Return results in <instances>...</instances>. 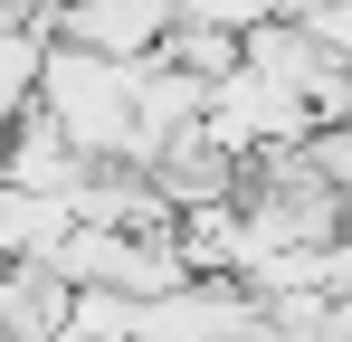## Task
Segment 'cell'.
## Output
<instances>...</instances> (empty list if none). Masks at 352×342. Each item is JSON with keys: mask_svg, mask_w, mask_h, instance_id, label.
Instances as JSON below:
<instances>
[{"mask_svg": "<svg viewBox=\"0 0 352 342\" xmlns=\"http://www.w3.org/2000/svg\"><path fill=\"white\" fill-rule=\"evenodd\" d=\"M0 181H10V190H29V200H67V190L86 181V162L67 152L58 124H38V114H29V124H10V133H0Z\"/></svg>", "mask_w": 352, "mask_h": 342, "instance_id": "cell-2", "label": "cell"}, {"mask_svg": "<svg viewBox=\"0 0 352 342\" xmlns=\"http://www.w3.org/2000/svg\"><path fill=\"white\" fill-rule=\"evenodd\" d=\"M133 67H143V57H133ZM133 67L48 38V67H38V124H58L76 162H124V143H133Z\"/></svg>", "mask_w": 352, "mask_h": 342, "instance_id": "cell-1", "label": "cell"}, {"mask_svg": "<svg viewBox=\"0 0 352 342\" xmlns=\"http://www.w3.org/2000/svg\"><path fill=\"white\" fill-rule=\"evenodd\" d=\"M257 19H276V0H172V29H210V38H248Z\"/></svg>", "mask_w": 352, "mask_h": 342, "instance_id": "cell-4", "label": "cell"}, {"mask_svg": "<svg viewBox=\"0 0 352 342\" xmlns=\"http://www.w3.org/2000/svg\"><path fill=\"white\" fill-rule=\"evenodd\" d=\"M38 67H48V0L19 29H0V133L38 114Z\"/></svg>", "mask_w": 352, "mask_h": 342, "instance_id": "cell-3", "label": "cell"}]
</instances>
